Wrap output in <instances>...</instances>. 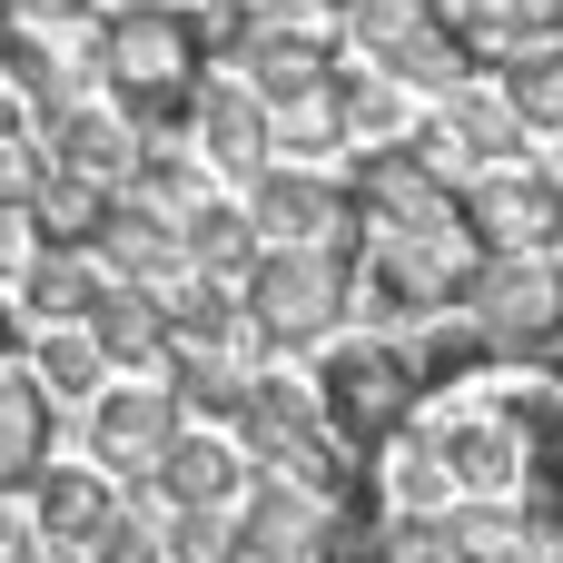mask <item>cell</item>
<instances>
[{
  "mask_svg": "<svg viewBox=\"0 0 563 563\" xmlns=\"http://www.w3.org/2000/svg\"><path fill=\"white\" fill-rule=\"evenodd\" d=\"M416 406L336 505L376 563H563V366L485 356L465 327L416 356Z\"/></svg>",
  "mask_w": 563,
  "mask_h": 563,
  "instance_id": "1",
  "label": "cell"
},
{
  "mask_svg": "<svg viewBox=\"0 0 563 563\" xmlns=\"http://www.w3.org/2000/svg\"><path fill=\"white\" fill-rule=\"evenodd\" d=\"M89 59H99V79H109L129 139H139V129L168 139V129L198 119V89H208V20L178 10V0H129V10H109V20L89 30Z\"/></svg>",
  "mask_w": 563,
  "mask_h": 563,
  "instance_id": "2",
  "label": "cell"
},
{
  "mask_svg": "<svg viewBox=\"0 0 563 563\" xmlns=\"http://www.w3.org/2000/svg\"><path fill=\"white\" fill-rule=\"evenodd\" d=\"M317 386V416H327V435L346 445V455H366V445H386L396 435V416L416 406V356L396 346V336H346V346H327V366L307 376Z\"/></svg>",
  "mask_w": 563,
  "mask_h": 563,
  "instance_id": "3",
  "label": "cell"
},
{
  "mask_svg": "<svg viewBox=\"0 0 563 563\" xmlns=\"http://www.w3.org/2000/svg\"><path fill=\"white\" fill-rule=\"evenodd\" d=\"M238 297H247L257 346H317V336L346 317L356 277H346L336 247H257V267L238 277Z\"/></svg>",
  "mask_w": 563,
  "mask_h": 563,
  "instance_id": "4",
  "label": "cell"
},
{
  "mask_svg": "<svg viewBox=\"0 0 563 563\" xmlns=\"http://www.w3.org/2000/svg\"><path fill=\"white\" fill-rule=\"evenodd\" d=\"M455 317H465V336H475L485 356H544V346H563V277H554V257H485Z\"/></svg>",
  "mask_w": 563,
  "mask_h": 563,
  "instance_id": "5",
  "label": "cell"
},
{
  "mask_svg": "<svg viewBox=\"0 0 563 563\" xmlns=\"http://www.w3.org/2000/svg\"><path fill=\"white\" fill-rule=\"evenodd\" d=\"M465 228L495 257H544V247H563V178L554 168H485L465 188Z\"/></svg>",
  "mask_w": 563,
  "mask_h": 563,
  "instance_id": "6",
  "label": "cell"
},
{
  "mask_svg": "<svg viewBox=\"0 0 563 563\" xmlns=\"http://www.w3.org/2000/svg\"><path fill=\"white\" fill-rule=\"evenodd\" d=\"M247 228H267L277 247H336L356 267V208H346V178H317V168H267L247 188Z\"/></svg>",
  "mask_w": 563,
  "mask_h": 563,
  "instance_id": "7",
  "label": "cell"
},
{
  "mask_svg": "<svg viewBox=\"0 0 563 563\" xmlns=\"http://www.w3.org/2000/svg\"><path fill=\"white\" fill-rule=\"evenodd\" d=\"M238 435H247V455H257V465H277V485L336 445V435H327V416H317V386H307V376H247Z\"/></svg>",
  "mask_w": 563,
  "mask_h": 563,
  "instance_id": "8",
  "label": "cell"
},
{
  "mask_svg": "<svg viewBox=\"0 0 563 563\" xmlns=\"http://www.w3.org/2000/svg\"><path fill=\"white\" fill-rule=\"evenodd\" d=\"M178 445V396L168 386H99L89 396V455L119 475H158V455Z\"/></svg>",
  "mask_w": 563,
  "mask_h": 563,
  "instance_id": "9",
  "label": "cell"
},
{
  "mask_svg": "<svg viewBox=\"0 0 563 563\" xmlns=\"http://www.w3.org/2000/svg\"><path fill=\"white\" fill-rule=\"evenodd\" d=\"M40 168L49 178H79V188H99V198H119L129 178H139V139H129V119H109V109H59V119H40Z\"/></svg>",
  "mask_w": 563,
  "mask_h": 563,
  "instance_id": "10",
  "label": "cell"
},
{
  "mask_svg": "<svg viewBox=\"0 0 563 563\" xmlns=\"http://www.w3.org/2000/svg\"><path fill=\"white\" fill-rule=\"evenodd\" d=\"M89 257L109 267V287H158V277L178 267V228H168V208H148L139 188H119V198L99 208Z\"/></svg>",
  "mask_w": 563,
  "mask_h": 563,
  "instance_id": "11",
  "label": "cell"
},
{
  "mask_svg": "<svg viewBox=\"0 0 563 563\" xmlns=\"http://www.w3.org/2000/svg\"><path fill=\"white\" fill-rule=\"evenodd\" d=\"M238 79L257 89V109H307V99H327L336 49H327L317 30H267V40L238 49Z\"/></svg>",
  "mask_w": 563,
  "mask_h": 563,
  "instance_id": "12",
  "label": "cell"
},
{
  "mask_svg": "<svg viewBox=\"0 0 563 563\" xmlns=\"http://www.w3.org/2000/svg\"><path fill=\"white\" fill-rule=\"evenodd\" d=\"M198 139H208V158L228 168V178H267V148H277V129H267V109H257V89L247 79H218L208 69V89H198V119H188Z\"/></svg>",
  "mask_w": 563,
  "mask_h": 563,
  "instance_id": "13",
  "label": "cell"
},
{
  "mask_svg": "<svg viewBox=\"0 0 563 563\" xmlns=\"http://www.w3.org/2000/svg\"><path fill=\"white\" fill-rule=\"evenodd\" d=\"M247 485V465H238V445L228 435H188L178 426V445L158 455V475H148V495H158V515H228V495Z\"/></svg>",
  "mask_w": 563,
  "mask_h": 563,
  "instance_id": "14",
  "label": "cell"
},
{
  "mask_svg": "<svg viewBox=\"0 0 563 563\" xmlns=\"http://www.w3.org/2000/svg\"><path fill=\"white\" fill-rule=\"evenodd\" d=\"M109 515H119V495H109L99 465H40V475H30V534H40V544L89 554V534H99Z\"/></svg>",
  "mask_w": 563,
  "mask_h": 563,
  "instance_id": "15",
  "label": "cell"
},
{
  "mask_svg": "<svg viewBox=\"0 0 563 563\" xmlns=\"http://www.w3.org/2000/svg\"><path fill=\"white\" fill-rule=\"evenodd\" d=\"M228 534H238V554H247V563H317L327 505H307L297 485H257V495H247V515H238Z\"/></svg>",
  "mask_w": 563,
  "mask_h": 563,
  "instance_id": "16",
  "label": "cell"
},
{
  "mask_svg": "<svg viewBox=\"0 0 563 563\" xmlns=\"http://www.w3.org/2000/svg\"><path fill=\"white\" fill-rule=\"evenodd\" d=\"M178 257H188V277L238 287V277L257 267V228H247V208H228V198H188V208H178Z\"/></svg>",
  "mask_w": 563,
  "mask_h": 563,
  "instance_id": "17",
  "label": "cell"
},
{
  "mask_svg": "<svg viewBox=\"0 0 563 563\" xmlns=\"http://www.w3.org/2000/svg\"><path fill=\"white\" fill-rule=\"evenodd\" d=\"M89 346H99V366H158L168 356V307H158V287H109L99 307H89Z\"/></svg>",
  "mask_w": 563,
  "mask_h": 563,
  "instance_id": "18",
  "label": "cell"
},
{
  "mask_svg": "<svg viewBox=\"0 0 563 563\" xmlns=\"http://www.w3.org/2000/svg\"><path fill=\"white\" fill-rule=\"evenodd\" d=\"M0 69H10V99L20 109H40V119H59V109H79V79H69V59H59V40H40V30H0Z\"/></svg>",
  "mask_w": 563,
  "mask_h": 563,
  "instance_id": "19",
  "label": "cell"
},
{
  "mask_svg": "<svg viewBox=\"0 0 563 563\" xmlns=\"http://www.w3.org/2000/svg\"><path fill=\"white\" fill-rule=\"evenodd\" d=\"M99 188H79V178H49L40 168V188H30V208H20V228L49 247V257H89V238H99Z\"/></svg>",
  "mask_w": 563,
  "mask_h": 563,
  "instance_id": "20",
  "label": "cell"
},
{
  "mask_svg": "<svg viewBox=\"0 0 563 563\" xmlns=\"http://www.w3.org/2000/svg\"><path fill=\"white\" fill-rule=\"evenodd\" d=\"M158 376H168L178 416H238V406H247V366H238L228 346H168Z\"/></svg>",
  "mask_w": 563,
  "mask_h": 563,
  "instance_id": "21",
  "label": "cell"
},
{
  "mask_svg": "<svg viewBox=\"0 0 563 563\" xmlns=\"http://www.w3.org/2000/svg\"><path fill=\"white\" fill-rule=\"evenodd\" d=\"M40 465H49V396L20 366H0V495L30 485Z\"/></svg>",
  "mask_w": 563,
  "mask_h": 563,
  "instance_id": "22",
  "label": "cell"
},
{
  "mask_svg": "<svg viewBox=\"0 0 563 563\" xmlns=\"http://www.w3.org/2000/svg\"><path fill=\"white\" fill-rule=\"evenodd\" d=\"M445 139H455V158L485 178V168H515V148H525V119H515L505 99H485V89H455V99H445Z\"/></svg>",
  "mask_w": 563,
  "mask_h": 563,
  "instance_id": "23",
  "label": "cell"
},
{
  "mask_svg": "<svg viewBox=\"0 0 563 563\" xmlns=\"http://www.w3.org/2000/svg\"><path fill=\"white\" fill-rule=\"evenodd\" d=\"M109 297V277L89 267V257H20V307H40L49 327H89V307Z\"/></svg>",
  "mask_w": 563,
  "mask_h": 563,
  "instance_id": "24",
  "label": "cell"
},
{
  "mask_svg": "<svg viewBox=\"0 0 563 563\" xmlns=\"http://www.w3.org/2000/svg\"><path fill=\"white\" fill-rule=\"evenodd\" d=\"M158 307H168V346H228V356H238V336H247V307H238V287H218V277H178Z\"/></svg>",
  "mask_w": 563,
  "mask_h": 563,
  "instance_id": "25",
  "label": "cell"
},
{
  "mask_svg": "<svg viewBox=\"0 0 563 563\" xmlns=\"http://www.w3.org/2000/svg\"><path fill=\"white\" fill-rule=\"evenodd\" d=\"M376 59H386V79H416V89H445V99H455V89H465V69H475V49H465L435 10H426L406 40H386Z\"/></svg>",
  "mask_w": 563,
  "mask_h": 563,
  "instance_id": "26",
  "label": "cell"
},
{
  "mask_svg": "<svg viewBox=\"0 0 563 563\" xmlns=\"http://www.w3.org/2000/svg\"><path fill=\"white\" fill-rule=\"evenodd\" d=\"M327 109H336V129H356V139H386V129L406 119L396 79H386V69H346V59H336V79H327Z\"/></svg>",
  "mask_w": 563,
  "mask_h": 563,
  "instance_id": "27",
  "label": "cell"
},
{
  "mask_svg": "<svg viewBox=\"0 0 563 563\" xmlns=\"http://www.w3.org/2000/svg\"><path fill=\"white\" fill-rule=\"evenodd\" d=\"M505 109H515L525 129H563V49L505 59Z\"/></svg>",
  "mask_w": 563,
  "mask_h": 563,
  "instance_id": "28",
  "label": "cell"
},
{
  "mask_svg": "<svg viewBox=\"0 0 563 563\" xmlns=\"http://www.w3.org/2000/svg\"><path fill=\"white\" fill-rule=\"evenodd\" d=\"M30 386H40V396H89V386H99V346H89V327H59V336L40 346Z\"/></svg>",
  "mask_w": 563,
  "mask_h": 563,
  "instance_id": "29",
  "label": "cell"
},
{
  "mask_svg": "<svg viewBox=\"0 0 563 563\" xmlns=\"http://www.w3.org/2000/svg\"><path fill=\"white\" fill-rule=\"evenodd\" d=\"M228 554H238L228 515H168L158 525V563H228Z\"/></svg>",
  "mask_w": 563,
  "mask_h": 563,
  "instance_id": "30",
  "label": "cell"
},
{
  "mask_svg": "<svg viewBox=\"0 0 563 563\" xmlns=\"http://www.w3.org/2000/svg\"><path fill=\"white\" fill-rule=\"evenodd\" d=\"M30 188H40V148L30 139H0V218H20Z\"/></svg>",
  "mask_w": 563,
  "mask_h": 563,
  "instance_id": "31",
  "label": "cell"
},
{
  "mask_svg": "<svg viewBox=\"0 0 563 563\" xmlns=\"http://www.w3.org/2000/svg\"><path fill=\"white\" fill-rule=\"evenodd\" d=\"M30 554H40V534H30V515L0 495V563H30Z\"/></svg>",
  "mask_w": 563,
  "mask_h": 563,
  "instance_id": "32",
  "label": "cell"
},
{
  "mask_svg": "<svg viewBox=\"0 0 563 563\" xmlns=\"http://www.w3.org/2000/svg\"><path fill=\"white\" fill-rule=\"evenodd\" d=\"M79 10H89V0H10L20 30H40V20H79Z\"/></svg>",
  "mask_w": 563,
  "mask_h": 563,
  "instance_id": "33",
  "label": "cell"
},
{
  "mask_svg": "<svg viewBox=\"0 0 563 563\" xmlns=\"http://www.w3.org/2000/svg\"><path fill=\"white\" fill-rule=\"evenodd\" d=\"M10 267H20V228L0 218V277H10Z\"/></svg>",
  "mask_w": 563,
  "mask_h": 563,
  "instance_id": "34",
  "label": "cell"
},
{
  "mask_svg": "<svg viewBox=\"0 0 563 563\" xmlns=\"http://www.w3.org/2000/svg\"><path fill=\"white\" fill-rule=\"evenodd\" d=\"M10 346H20V327H10V297H0V366H10Z\"/></svg>",
  "mask_w": 563,
  "mask_h": 563,
  "instance_id": "35",
  "label": "cell"
},
{
  "mask_svg": "<svg viewBox=\"0 0 563 563\" xmlns=\"http://www.w3.org/2000/svg\"><path fill=\"white\" fill-rule=\"evenodd\" d=\"M30 563H89V554H69V544H40V554H30Z\"/></svg>",
  "mask_w": 563,
  "mask_h": 563,
  "instance_id": "36",
  "label": "cell"
},
{
  "mask_svg": "<svg viewBox=\"0 0 563 563\" xmlns=\"http://www.w3.org/2000/svg\"><path fill=\"white\" fill-rule=\"evenodd\" d=\"M307 10H327V20H356V0H307Z\"/></svg>",
  "mask_w": 563,
  "mask_h": 563,
  "instance_id": "37",
  "label": "cell"
},
{
  "mask_svg": "<svg viewBox=\"0 0 563 563\" xmlns=\"http://www.w3.org/2000/svg\"><path fill=\"white\" fill-rule=\"evenodd\" d=\"M0 30H10V0H0Z\"/></svg>",
  "mask_w": 563,
  "mask_h": 563,
  "instance_id": "38",
  "label": "cell"
},
{
  "mask_svg": "<svg viewBox=\"0 0 563 563\" xmlns=\"http://www.w3.org/2000/svg\"><path fill=\"white\" fill-rule=\"evenodd\" d=\"M554 277H563V257H554Z\"/></svg>",
  "mask_w": 563,
  "mask_h": 563,
  "instance_id": "39",
  "label": "cell"
},
{
  "mask_svg": "<svg viewBox=\"0 0 563 563\" xmlns=\"http://www.w3.org/2000/svg\"><path fill=\"white\" fill-rule=\"evenodd\" d=\"M119 10H129V0H119Z\"/></svg>",
  "mask_w": 563,
  "mask_h": 563,
  "instance_id": "40",
  "label": "cell"
}]
</instances>
